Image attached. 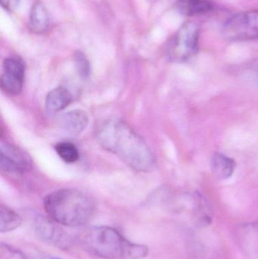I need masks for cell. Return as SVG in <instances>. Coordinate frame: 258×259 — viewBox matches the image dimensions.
<instances>
[{
	"label": "cell",
	"instance_id": "6da1fadb",
	"mask_svg": "<svg viewBox=\"0 0 258 259\" xmlns=\"http://www.w3.org/2000/svg\"><path fill=\"white\" fill-rule=\"evenodd\" d=\"M98 143L137 171L147 172L156 166L154 155L145 140L125 122L111 120L97 132Z\"/></svg>",
	"mask_w": 258,
	"mask_h": 259
},
{
	"label": "cell",
	"instance_id": "7a4b0ae2",
	"mask_svg": "<svg viewBox=\"0 0 258 259\" xmlns=\"http://www.w3.org/2000/svg\"><path fill=\"white\" fill-rule=\"evenodd\" d=\"M82 247L102 259H142L148 254L145 245L132 243L110 227H94L80 236Z\"/></svg>",
	"mask_w": 258,
	"mask_h": 259
},
{
	"label": "cell",
	"instance_id": "3957f363",
	"mask_svg": "<svg viewBox=\"0 0 258 259\" xmlns=\"http://www.w3.org/2000/svg\"><path fill=\"white\" fill-rule=\"evenodd\" d=\"M44 208L50 219L63 226L77 228L89 222L95 212L93 199L73 189L56 190L45 196Z\"/></svg>",
	"mask_w": 258,
	"mask_h": 259
},
{
	"label": "cell",
	"instance_id": "277c9868",
	"mask_svg": "<svg viewBox=\"0 0 258 259\" xmlns=\"http://www.w3.org/2000/svg\"><path fill=\"white\" fill-rule=\"evenodd\" d=\"M199 28L195 23L188 21L171 37L167 47V55L171 62H187L198 53Z\"/></svg>",
	"mask_w": 258,
	"mask_h": 259
},
{
	"label": "cell",
	"instance_id": "5b68a950",
	"mask_svg": "<svg viewBox=\"0 0 258 259\" xmlns=\"http://www.w3.org/2000/svg\"><path fill=\"white\" fill-rule=\"evenodd\" d=\"M223 36L232 42L258 39V10L242 12L224 24Z\"/></svg>",
	"mask_w": 258,
	"mask_h": 259
},
{
	"label": "cell",
	"instance_id": "8992f818",
	"mask_svg": "<svg viewBox=\"0 0 258 259\" xmlns=\"http://www.w3.org/2000/svg\"><path fill=\"white\" fill-rule=\"evenodd\" d=\"M32 228L36 237L45 243L61 249H67L70 246L69 236L49 217L33 216Z\"/></svg>",
	"mask_w": 258,
	"mask_h": 259
},
{
	"label": "cell",
	"instance_id": "52a82bcc",
	"mask_svg": "<svg viewBox=\"0 0 258 259\" xmlns=\"http://www.w3.org/2000/svg\"><path fill=\"white\" fill-rule=\"evenodd\" d=\"M24 65L21 59L9 57L3 62V74L0 78L1 88L6 94L18 95L22 91Z\"/></svg>",
	"mask_w": 258,
	"mask_h": 259
},
{
	"label": "cell",
	"instance_id": "ba28073f",
	"mask_svg": "<svg viewBox=\"0 0 258 259\" xmlns=\"http://www.w3.org/2000/svg\"><path fill=\"white\" fill-rule=\"evenodd\" d=\"M0 167L8 173H23L30 170L31 159L22 149L10 143L2 142L0 146Z\"/></svg>",
	"mask_w": 258,
	"mask_h": 259
},
{
	"label": "cell",
	"instance_id": "9c48e42d",
	"mask_svg": "<svg viewBox=\"0 0 258 259\" xmlns=\"http://www.w3.org/2000/svg\"><path fill=\"white\" fill-rule=\"evenodd\" d=\"M89 117L83 110H74L65 114L61 118V127L71 136L81 134L87 127Z\"/></svg>",
	"mask_w": 258,
	"mask_h": 259
},
{
	"label": "cell",
	"instance_id": "30bf717a",
	"mask_svg": "<svg viewBox=\"0 0 258 259\" xmlns=\"http://www.w3.org/2000/svg\"><path fill=\"white\" fill-rule=\"evenodd\" d=\"M211 167L215 178L219 180L230 178L234 174L236 163L233 158L221 152H215L211 160Z\"/></svg>",
	"mask_w": 258,
	"mask_h": 259
},
{
	"label": "cell",
	"instance_id": "8fae6325",
	"mask_svg": "<svg viewBox=\"0 0 258 259\" xmlns=\"http://www.w3.org/2000/svg\"><path fill=\"white\" fill-rule=\"evenodd\" d=\"M73 101V96L66 88L59 87L48 93L45 98V107L51 112H58L68 107Z\"/></svg>",
	"mask_w": 258,
	"mask_h": 259
},
{
	"label": "cell",
	"instance_id": "7c38bea8",
	"mask_svg": "<svg viewBox=\"0 0 258 259\" xmlns=\"http://www.w3.org/2000/svg\"><path fill=\"white\" fill-rule=\"evenodd\" d=\"M175 8L179 13L191 17L209 13L214 5L209 0H177Z\"/></svg>",
	"mask_w": 258,
	"mask_h": 259
},
{
	"label": "cell",
	"instance_id": "4fadbf2b",
	"mask_svg": "<svg viewBox=\"0 0 258 259\" xmlns=\"http://www.w3.org/2000/svg\"><path fill=\"white\" fill-rule=\"evenodd\" d=\"M50 19L48 11L41 2L37 1L32 6L30 14V29L36 33H42L48 29Z\"/></svg>",
	"mask_w": 258,
	"mask_h": 259
},
{
	"label": "cell",
	"instance_id": "5bb4252c",
	"mask_svg": "<svg viewBox=\"0 0 258 259\" xmlns=\"http://www.w3.org/2000/svg\"><path fill=\"white\" fill-rule=\"evenodd\" d=\"M21 216L6 205H1L0 208V231L9 233L15 231L21 225Z\"/></svg>",
	"mask_w": 258,
	"mask_h": 259
},
{
	"label": "cell",
	"instance_id": "9a60e30c",
	"mask_svg": "<svg viewBox=\"0 0 258 259\" xmlns=\"http://www.w3.org/2000/svg\"><path fill=\"white\" fill-rule=\"evenodd\" d=\"M56 152L61 158L66 163H74L80 158L78 149L75 145L69 142H62L56 144Z\"/></svg>",
	"mask_w": 258,
	"mask_h": 259
},
{
	"label": "cell",
	"instance_id": "2e32d148",
	"mask_svg": "<svg viewBox=\"0 0 258 259\" xmlns=\"http://www.w3.org/2000/svg\"><path fill=\"white\" fill-rule=\"evenodd\" d=\"M74 63L79 75L83 78L89 77L90 74V64L86 56L78 51L74 55Z\"/></svg>",
	"mask_w": 258,
	"mask_h": 259
},
{
	"label": "cell",
	"instance_id": "e0dca14e",
	"mask_svg": "<svg viewBox=\"0 0 258 259\" xmlns=\"http://www.w3.org/2000/svg\"><path fill=\"white\" fill-rule=\"evenodd\" d=\"M0 259H29L19 249L12 247L6 243L0 246Z\"/></svg>",
	"mask_w": 258,
	"mask_h": 259
},
{
	"label": "cell",
	"instance_id": "ac0fdd59",
	"mask_svg": "<svg viewBox=\"0 0 258 259\" xmlns=\"http://www.w3.org/2000/svg\"><path fill=\"white\" fill-rule=\"evenodd\" d=\"M2 6L9 11H13L19 4L20 0H0Z\"/></svg>",
	"mask_w": 258,
	"mask_h": 259
},
{
	"label": "cell",
	"instance_id": "d6986e66",
	"mask_svg": "<svg viewBox=\"0 0 258 259\" xmlns=\"http://www.w3.org/2000/svg\"><path fill=\"white\" fill-rule=\"evenodd\" d=\"M30 259H61L56 257L50 256V255H44V254H36L31 257Z\"/></svg>",
	"mask_w": 258,
	"mask_h": 259
},
{
	"label": "cell",
	"instance_id": "ffe728a7",
	"mask_svg": "<svg viewBox=\"0 0 258 259\" xmlns=\"http://www.w3.org/2000/svg\"><path fill=\"white\" fill-rule=\"evenodd\" d=\"M252 71H254V74L258 78V59L252 65Z\"/></svg>",
	"mask_w": 258,
	"mask_h": 259
}]
</instances>
